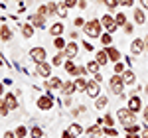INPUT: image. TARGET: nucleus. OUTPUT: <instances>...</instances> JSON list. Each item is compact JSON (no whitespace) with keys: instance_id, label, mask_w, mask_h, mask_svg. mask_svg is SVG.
I'll return each instance as SVG.
<instances>
[{"instance_id":"nucleus-22","label":"nucleus","mask_w":148,"mask_h":138,"mask_svg":"<svg viewBox=\"0 0 148 138\" xmlns=\"http://www.w3.org/2000/svg\"><path fill=\"white\" fill-rule=\"evenodd\" d=\"M65 46H67V42H65L61 36H57L56 40H53V47H56V49H61V51H63V49H65Z\"/></svg>"},{"instance_id":"nucleus-44","label":"nucleus","mask_w":148,"mask_h":138,"mask_svg":"<svg viewBox=\"0 0 148 138\" xmlns=\"http://www.w3.org/2000/svg\"><path fill=\"white\" fill-rule=\"evenodd\" d=\"M119 4H121V6H132L134 2H132V0H119Z\"/></svg>"},{"instance_id":"nucleus-57","label":"nucleus","mask_w":148,"mask_h":138,"mask_svg":"<svg viewBox=\"0 0 148 138\" xmlns=\"http://www.w3.org/2000/svg\"><path fill=\"white\" fill-rule=\"evenodd\" d=\"M144 91H146V95H148V85H146V89H144Z\"/></svg>"},{"instance_id":"nucleus-18","label":"nucleus","mask_w":148,"mask_h":138,"mask_svg":"<svg viewBox=\"0 0 148 138\" xmlns=\"http://www.w3.org/2000/svg\"><path fill=\"white\" fill-rule=\"evenodd\" d=\"M32 24H34V28H46V16L34 14L32 16Z\"/></svg>"},{"instance_id":"nucleus-43","label":"nucleus","mask_w":148,"mask_h":138,"mask_svg":"<svg viewBox=\"0 0 148 138\" xmlns=\"http://www.w3.org/2000/svg\"><path fill=\"white\" fill-rule=\"evenodd\" d=\"M103 120H105V124H107V126H113V122H114V120H113V116H111V115H107L105 118H103Z\"/></svg>"},{"instance_id":"nucleus-23","label":"nucleus","mask_w":148,"mask_h":138,"mask_svg":"<svg viewBox=\"0 0 148 138\" xmlns=\"http://www.w3.org/2000/svg\"><path fill=\"white\" fill-rule=\"evenodd\" d=\"M99 67H101V65H99V61H97V59L87 63V71H89V73H99Z\"/></svg>"},{"instance_id":"nucleus-29","label":"nucleus","mask_w":148,"mask_h":138,"mask_svg":"<svg viewBox=\"0 0 148 138\" xmlns=\"http://www.w3.org/2000/svg\"><path fill=\"white\" fill-rule=\"evenodd\" d=\"M101 44L103 46H111V44H113V36H111V32H107V34L101 36Z\"/></svg>"},{"instance_id":"nucleus-49","label":"nucleus","mask_w":148,"mask_h":138,"mask_svg":"<svg viewBox=\"0 0 148 138\" xmlns=\"http://www.w3.org/2000/svg\"><path fill=\"white\" fill-rule=\"evenodd\" d=\"M75 26H77V28H83V26H85V22H83L81 18H77V20H75Z\"/></svg>"},{"instance_id":"nucleus-24","label":"nucleus","mask_w":148,"mask_h":138,"mask_svg":"<svg viewBox=\"0 0 148 138\" xmlns=\"http://www.w3.org/2000/svg\"><path fill=\"white\" fill-rule=\"evenodd\" d=\"M73 83H75V87H77V91H85V89H87V81L83 79V77H77Z\"/></svg>"},{"instance_id":"nucleus-21","label":"nucleus","mask_w":148,"mask_h":138,"mask_svg":"<svg viewBox=\"0 0 148 138\" xmlns=\"http://www.w3.org/2000/svg\"><path fill=\"white\" fill-rule=\"evenodd\" d=\"M134 22L136 24H146V14H144V10H134Z\"/></svg>"},{"instance_id":"nucleus-42","label":"nucleus","mask_w":148,"mask_h":138,"mask_svg":"<svg viewBox=\"0 0 148 138\" xmlns=\"http://www.w3.org/2000/svg\"><path fill=\"white\" fill-rule=\"evenodd\" d=\"M63 4H65L67 8H73V6H77L79 2H77V0H63Z\"/></svg>"},{"instance_id":"nucleus-40","label":"nucleus","mask_w":148,"mask_h":138,"mask_svg":"<svg viewBox=\"0 0 148 138\" xmlns=\"http://www.w3.org/2000/svg\"><path fill=\"white\" fill-rule=\"evenodd\" d=\"M85 73H87V67H77L75 69V75H77V77H83Z\"/></svg>"},{"instance_id":"nucleus-14","label":"nucleus","mask_w":148,"mask_h":138,"mask_svg":"<svg viewBox=\"0 0 148 138\" xmlns=\"http://www.w3.org/2000/svg\"><path fill=\"white\" fill-rule=\"evenodd\" d=\"M75 91H77V87H75V83H71V81L63 83V87H61V93H63L65 97H71Z\"/></svg>"},{"instance_id":"nucleus-8","label":"nucleus","mask_w":148,"mask_h":138,"mask_svg":"<svg viewBox=\"0 0 148 138\" xmlns=\"http://www.w3.org/2000/svg\"><path fill=\"white\" fill-rule=\"evenodd\" d=\"M30 57L34 59L36 63H40V61H46V49L44 47H34V49H30Z\"/></svg>"},{"instance_id":"nucleus-13","label":"nucleus","mask_w":148,"mask_h":138,"mask_svg":"<svg viewBox=\"0 0 148 138\" xmlns=\"http://www.w3.org/2000/svg\"><path fill=\"white\" fill-rule=\"evenodd\" d=\"M34 30H36L34 24H22V26H20V32H22V36L26 38V40L34 36Z\"/></svg>"},{"instance_id":"nucleus-53","label":"nucleus","mask_w":148,"mask_h":138,"mask_svg":"<svg viewBox=\"0 0 148 138\" xmlns=\"http://www.w3.org/2000/svg\"><path fill=\"white\" fill-rule=\"evenodd\" d=\"M126 138H142V136H138V132H134V134H128Z\"/></svg>"},{"instance_id":"nucleus-58","label":"nucleus","mask_w":148,"mask_h":138,"mask_svg":"<svg viewBox=\"0 0 148 138\" xmlns=\"http://www.w3.org/2000/svg\"><path fill=\"white\" fill-rule=\"evenodd\" d=\"M0 65H2V59H0Z\"/></svg>"},{"instance_id":"nucleus-7","label":"nucleus","mask_w":148,"mask_h":138,"mask_svg":"<svg viewBox=\"0 0 148 138\" xmlns=\"http://www.w3.org/2000/svg\"><path fill=\"white\" fill-rule=\"evenodd\" d=\"M79 134H83V128H81L77 122H73V124L67 126V130L63 132V138H77Z\"/></svg>"},{"instance_id":"nucleus-37","label":"nucleus","mask_w":148,"mask_h":138,"mask_svg":"<svg viewBox=\"0 0 148 138\" xmlns=\"http://www.w3.org/2000/svg\"><path fill=\"white\" fill-rule=\"evenodd\" d=\"M125 130L128 132V134H134V132H138V126H136V122H134V124H126V126H125Z\"/></svg>"},{"instance_id":"nucleus-9","label":"nucleus","mask_w":148,"mask_h":138,"mask_svg":"<svg viewBox=\"0 0 148 138\" xmlns=\"http://www.w3.org/2000/svg\"><path fill=\"white\" fill-rule=\"evenodd\" d=\"M99 85H101L99 81H87V89H85V93H87L89 97H93V99H97V97H99V89H101Z\"/></svg>"},{"instance_id":"nucleus-47","label":"nucleus","mask_w":148,"mask_h":138,"mask_svg":"<svg viewBox=\"0 0 148 138\" xmlns=\"http://www.w3.org/2000/svg\"><path fill=\"white\" fill-rule=\"evenodd\" d=\"M132 30H134V26H130V24H126V26H125V32H126V34H132Z\"/></svg>"},{"instance_id":"nucleus-25","label":"nucleus","mask_w":148,"mask_h":138,"mask_svg":"<svg viewBox=\"0 0 148 138\" xmlns=\"http://www.w3.org/2000/svg\"><path fill=\"white\" fill-rule=\"evenodd\" d=\"M114 22H116V26H126V16L125 14H123V12H119V14H116V16H114Z\"/></svg>"},{"instance_id":"nucleus-56","label":"nucleus","mask_w":148,"mask_h":138,"mask_svg":"<svg viewBox=\"0 0 148 138\" xmlns=\"http://www.w3.org/2000/svg\"><path fill=\"white\" fill-rule=\"evenodd\" d=\"M146 49H148V36H146Z\"/></svg>"},{"instance_id":"nucleus-55","label":"nucleus","mask_w":148,"mask_h":138,"mask_svg":"<svg viewBox=\"0 0 148 138\" xmlns=\"http://www.w3.org/2000/svg\"><path fill=\"white\" fill-rule=\"evenodd\" d=\"M2 95H4V85L0 83V97H2Z\"/></svg>"},{"instance_id":"nucleus-26","label":"nucleus","mask_w":148,"mask_h":138,"mask_svg":"<svg viewBox=\"0 0 148 138\" xmlns=\"http://www.w3.org/2000/svg\"><path fill=\"white\" fill-rule=\"evenodd\" d=\"M123 79H125V83H130V85H132V83L136 81V77H134L132 71H125V73H123Z\"/></svg>"},{"instance_id":"nucleus-48","label":"nucleus","mask_w":148,"mask_h":138,"mask_svg":"<svg viewBox=\"0 0 148 138\" xmlns=\"http://www.w3.org/2000/svg\"><path fill=\"white\" fill-rule=\"evenodd\" d=\"M77 6H79L81 10H85V8H87V0H79V4H77Z\"/></svg>"},{"instance_id":"nucleus-15","label":"nucleus","mask_w":148,"mask_h":138,"mask_svg":"<svg viewBox=\"0 0 148 138\" xmlns=\"http://www.w3.org/2000/svg\"><path fill=\"white\" fill-rule=\"evenodd\" d=\"M4 101H6V105H8V109H10V111H14V109L18 107V99H16V95H12V93L4 95Z\"/></svg>"},{"instance_id":"nucleus-51","label":"nucleus","mask_w":148,"mask_h":138,"mask_svg":"<svg viewBox=\"0 0 148 138\" xmlns=\"http://www.w3.org/2000/svg\"><path fill=\"white\" fill-rule=\"evenodd\" d=\"M4 138H16V132H4Z\"/></svg>"},{"instance_id":"nucleus-34","label":"nucleus","mask_w":148,"mask_h":138,"mask_svg":"<svg viewBox=\"0 0 148 138\" xmlns=\"http://www.w3.org/2000/svg\"><path fill=\"white\" fill-rule=\"evenodd\" d=\"M47 12H49V16H53V14H57V4L56 2H49V4H47Z\"/></svg>"},{"instance_id":"nucleus-20","label":"nucleus","mask_w":148,"mask_h":138,"mask_svg":"<svg viewBox=\"0 0 148 138\" xmlns=\"http://www.w3.org/2000/svg\"><path fill=\"white\" fill-rule=\"evenodd\" d=\"M49 32H51V36H53V38L61 36V34H63V24H61V22L51 24V30H49Z\"/></svg>"},{"instance_id":"nucleus-50","label":"nucleus","mask_w":148,"mask_h":138,"mask_svg":"<svg viewBox=\"0 0 148 138\" xmlns=\"http://www.w3.org/2000/svg\"><path fill=\"white\" fill-rule=\"evenodd\" d=\"M140 6H142V10H148V0H140Z\"/></svg>"},{"instance_id":"nucleus-27","label":"nucleus","mask_w":148,"mask_h":138,"mask_svg":"<svg viewBox=\"0 0 148 138\" xmlns=\"http://www.w3.org/2000/svg\"><path fill=\"white\" fill-rule=\"evenodd\" d=\"M97 61H99V65H105V63L109 61V53H107V51H99V53H97Z\"/></svg>"},{"instance_id":"nucleus-2","label":"nucleus","mask_w":148,"mask_h":138,"mask_svg":"<svg viewBox=\"0 0 148 138\" xmlns=\"http://www.w3.org/2000/svg\"><path fill=\"white\" fill-rule=\"evenodd\" d=\"M116 118H119L125 126L126 124H134V122H136V113H132L128 107H126V109H119V111H116Z\"/></svg>"},{"instance_id":"nucleus-36","label":"nucleus","mask_w":148,"mask_h":138,"mask_svg":"<svg viewBox=\"0 0 148 138\" xmlns=\"http://www.w3.org/2000/svg\"><path fill=\"white\" fill-rule=\"evenodd\" d=\"M30 134H32V138H42V134H44V132H42V128H40V126H34Z\"/></svg>"},{"instance_id":"nucleus-17","label":"nucleus","mask_w":148,"mask_h":138,"mask_svg":"<svg viewBox=\"0 0 148 138\" xmlns=\"http://www.w3.org/2000/svg\"><path fill=\"white\" fill-rule=\"evenodd\" d=\"M61 87H63V83L57 77H51V79L46 81V89H61Z\"/></svg>"},{"instance_id":"nucleus-3","label":"nucleus","mask_w":148,"mask_h":138,"mask_svg":"<svg viewBox=\"0 0 148 138\" xmlns=\"http://www.w3.org/2000/svg\"><path fill=\"white\" fill-rule=\"evenodd\" d=\"M109 85H111V91L114 95H123V87H125V79H123V75H119V73H114L111 81H109Z\"/></svg>"},{"instance_id":"nucleus-45","label":"nucleus","mask_w":148,"mask_h":138,"mask_svg":"<svg viewBox=\"0 0 148 138\" xmlns=\"http://www.w3.org/2000/svg\"><path fill=\"white\" fill-rule=\"evenodd\" d=\"M123 65H121V63H114V73H123Z\"/></svg>"},{"instance_id":"nucleus-5","label":"nucleus","mask_w":148,"mask_h":138,"mask_svg":"<svg viewBox=\"0 0 148 138\" xmlns=\"http://www.w3.org/2000/svg\"><path fill=\"white\" fill-rule=\"evenodd\" d=\"M101 26L107 30V32H111V34H113L114 30L119 28V26H116V22H114V18L111 16V14H105V16L101 18Z\"/></svg>"},{"instance_id":"nucleus-46","label":"nucleus","mask_w":148,"mask_h":138,"mask_svg":"<svg viewBox=\"0 0 148 138\" xmlns=\"http://www.w3.org/2000/svg\"><path fill=\"white\" fill-rule=\"evenodd\" d=\"M97 132H101V130H99V126H93V128H89V130H87V134H97Z\"/></svg>"},{"instance_id":"nucleus-38","label":"nucleus","mask_w":148,"mask_h":138,"mask_svg":"<svg viewBox=\"0 0 148 138\" xmlns=\"http://www.w3.org/2000/svg\"><path fill=\"white\" fill-rule=\"evenodd\" d=\"M103 132H105L107 136H114V138H116V130H114V128H111V126H107Z\"/></svg>"},{"instance_id":"nucleus-28","label":"nucleus","mask_w":148,"mask_h":138,"mask_svg":"<svg viewBox=\"0 0 148 138\" xmlns=\"http://www.w3.org/2000/svg\"><path fill=\"white\" fill-rule=\"evenodd\" d=\"M107 103H109V101H107V97L99 95V97H97V101H95V107H97V109H105V107H107Z\"/></svg>"},{"instance_id":"nucleus-16","label":"nucleus","mask_w":148,"mask_h":138,"mask_svg":"<svg viewBox=\"0 0 148 138\" xmlns=\"http://www.w3.org/2000/svg\"><path fill=\"white\" fill-rule=\"evenodd\" d=\"M107 53H109V59H111L113 63H119V59H121V51H119V49L107 46Z\"/></svg>"},{"instance_id":"nucleus-52","label":"nucleus","mask_w":148,"mask_h":138,"mask_svg":"<svg viewBox=\"0 0 148 138\" xmlns=\"http://www.w3.org/2000/svg\"><path fill=\"white\" fill-rule=\"evenodd\" d=\"M142 116H144V120H146V122H148V105H146V109L142 111Z\"/></svg>"},{"instance_id":"nucleus-35","label":"nucleus","mask_w":148,"mask_h":138,"mask_svg":"<svg viewBox=\"0 0 148 138\" xmlns=\"http://www.w3.org/2000/svg\"><path fill=\"white\" fill-rule=\"evenodd\" d=\"M26 134H28L26 126H18V128H16V138H24Z\"/></svg>"},{"instance_id":"nucleus-41","label":"nucleus","mask_w":148,"mask_h":138,"mask_svg":"<svg viewBox=\"0 0 148 138\" xmlns=\"http://www.w3.org/2000/svg\"><path fill=\"white\" fill-rule=\"evenodd\" d=\"M57 14H59L61 18H63V16H67V6H65V4H61V6H59V12H57Z\"/></svg>"},{"instance_id":"nucleus-39","label":"nucleus","mask_w":148,"mask_h":138,"mask_svg":"<svg viewBox=\"0 0 148 138\" xmlns=\"http://www.w3.org/2000/svg\"><path fill=\"white\" fill-rule=\"evenodd\" d=\"M36 14H40V16H47V14H49V12H47V6H40Z\"/></svg>"},{"instance_id":"nucleus-10","label":"nucleus","mask_w":148,"mask_h":138,"mask_svg":"<svg viewBox=\"0 0 148 138\" xmlns=\"http://www.w3.org/2000/svg\"><path fill=\"white\" fill-rule=\"evenodd\" d=\"M77 51H79V46L75 44V42H67V46H65V49H63V55L67 59H73L75 55H77Z\"/></svg>"},{"instance_id":"nucleus-12","label":"nucleus","mask_w":148,"mask_h":138,"mask_svg":"<svg viewBox=\"0 0 148 138\" xmlns=\"http://www.w3.org/2000/svg\"><path fill=\"white\" fill-rule=\"evenodd\" d=\"M128 109H130L132 113H138V111L142 109V101H140V97H136V95L130 97V99H128Z\"/></svg>"},{"instance_id":"nucleus-11","label":"nucleus","mask_w":148,"mask_h":138,"mask_svg":"<svg viewBox=\"0 0 148 138\" xmlns=\"http://www.w3.org/2000/svg\"><path fill=\"white\" fill-rule=\"evenodd\" d=\"M144 47H146V42H144L142 38H136V40L130 44V51H132L134 55H138V53H142V51H144Z\"/></svg>"},{"instance_id":"nucleus-1","label":"nucleus","mask_w":148,"mask_h":138,"mask_svg":"<svg viewBox=\"0 0 148 138\" xmlns=\"http://www.w3.org/2000/svg\"><path fill=\"white\" fill-rule=\"evenodd\" d=\"M83 32L89 36V38H101V36H103L101 20H89V22H85V26H83Z\"/></svg>"},{"instance_id":"nucleus-19","label":"nucleus","mask_w":148,"mask_h":138,"mask_svg":"<svg viewBox=\"0 0 148 138\" xmlns=\"http://www.w3.org/2000/svg\"><path fill=\"white\" fill-rule=\"evenodd\" d=\"M10 38H12L10 26H0V40H2V42H8Z\"/></svg>"},{"instance_id":"nucleus-32","label":"nucleus","mask_w":148,"mask_h":138,"mask_svg":"<svg viewBox=\"0 0 148 138\" xmlns=\"http://www.w3.org/2000/svg\"><path fill=\"white\" fill-rule=\"evenodd\" d=\"M103 4H105L109 10H114V8L119 6V0H103Z\"/></svg>"},{"instance_id":"nucleus-30","label":"nucleus","mask_w":148,"mask_h":138,"mask_svg":"<svg viewBox=\"0 0 148 138\" xmlns=\"http://www.w3.org/2000/svg\"><path fill=\"white\" fill-rule=\"evenodd\" d=\"M63 67H65V71H67V73H71V75H75V65H73V61H71V59H67V61H65V63H63Z\"/></svg>"},{"instance_id":"nucleus-6","label":"nucleus","mask_w":148,"mask_h":138,"mask_svg":"<svg viewBox=\"0 0 148 138\" xmlns=\"http://www.w3.org/2000/svg\"><path fill=\"white\" fill-rule=\"evenodd\" d=\"M51 107H53V99H51V95H44V97L38 99V109H40V111H49Z\"/></svg>"},{"instance_id":"nucleus-4","label":"nucleus","mask_w":148,"mask_h":138,"mask_svg":"<svg viewBox=\"0 0 148 138\" xmlns=\"http://www.w3.org/2000/svg\"><path fill=\"white\" fill-rule=\"evenodd\" d=\"M36 73H38L40 77H44V79H49V75H51V65L46 63V61H40V63H36Z\"/></svg>"},{"instance_id":"nucleus-33","label":"nucleus","mask_w":148,"mask_h":138,"mask_svg":"<svg viewBox=\"0 0 148 138\" xmlns=\"http://www.w3.org/2000/svg\"><path fill=\"white\" fill-rule=\"evenodd\" d=\"M63 57H65V55H63V51H61V53H57L56 57L51 59V65H61V63H63Z\"/></svg>"},{"instance_id":"nucleus-31","label":"nucleus","mask_w":148,"mask_h":138,"mask_svg":"<svg viewBox=\"0 0 148 138\" xmlns=\"http://www.w3.org/2000/svg\"><path fill=\"white\" fill-rule=\"evenodd\" d=\"M8 111H10V109H8L6 101H4V99L0 97V115H2V116H6V115H8Z\"/></svg>"},{"instance_id":"nucleus-54","label":"nucleus","mask_w":148,"mask_h":138,"mask_svg":"<svg viewBox=\"0 0 148 138\" xmlns=\"http://www.w3.org/2000/svg\"><path fill=\"white\" fill-rule=\"evenodd\" d=\"M142 138H148V128H144V130H142Z\"/></svg>"}]
</instances>
